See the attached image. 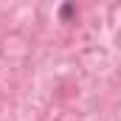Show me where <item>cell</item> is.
Wrapping results in <instances>:
<instances>
[{
    "label": "cell",
    "mask_w": 121,
    "mask_h": 121,
    "mask_svg": "<svg viewBox=\"0 0 121 121\" xmlns=\"http://www.w3.org/2000/svg\"><path fill=\"white\" fill-rule=\"evenodd\" d=\"M73 14H76V9H73V6H62V17H65V20H68V17H73Z\"/></svg>",
    "instance_id": "cell-1"
}]
</instances>
